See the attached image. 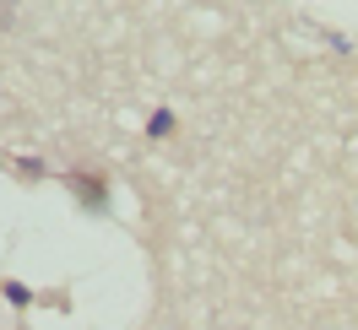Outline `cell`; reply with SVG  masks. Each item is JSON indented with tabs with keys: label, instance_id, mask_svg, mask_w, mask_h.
Masks as SVG:
<instances>
[{
	"label": "cell",
	"instance_id": "cell-1",
	"mask_svg": "<svg viewBox=\"0 0 358 330\" xmlns=\"http://www.w3.org/2000/svg\"><path fill=\"white\" fill-rule=\"evenodd\" d=\"M66 184L76 190V195H82V206H87V211H103V206H109V190H103V179H92V174H71Z\"/></svg>",
	"mask_w": 358,
	"mask_h": 330
},
{
	"label": "cell",
	"instance_id": "cell-2",
	"mask_svg": "<svg viewBox=\"0 0 358 330\" xmlns=\"http://www.w3.org/2000/svg\"><path fill=\"white\" fill-rule=\"evenodd\" d=\"M169 130H174V114H169V109H157L152 119H147V135H152V141H163Z\"/></svg>",
	"mask_w": 358,
	"mask_h": 330
},
{
	"label": "cell",
	"instance_id": "cell-3",
	"mask_svg": "<svg viewBox=\"0 0 358 330\" xmlns=\"http://www.w3.org/2000/svg\"><path fill=\"white\" fill-rule=\"evenodd\" d=\"M17 174L22 179H44V163H38V157H17Z\"/></svg>",
	"mask_w": 358,
	"mask_h": 330
},
{
	"label": "cell",
	"instance_id": "cell-4",
	"mask_svg": "<svg viewBox=\"0 0 358 330\" xmlns=\"http://www.w3.org/2000/svg\"><path fill=\"white\" fill-rule=\"evenodd\" d=\"M6 298H11V303H17V308H27V303H33V292H27L22 282H6Z\"/></svg>",
	"mask_w": 358,
	"mask_h": 330
}]
</instances>
